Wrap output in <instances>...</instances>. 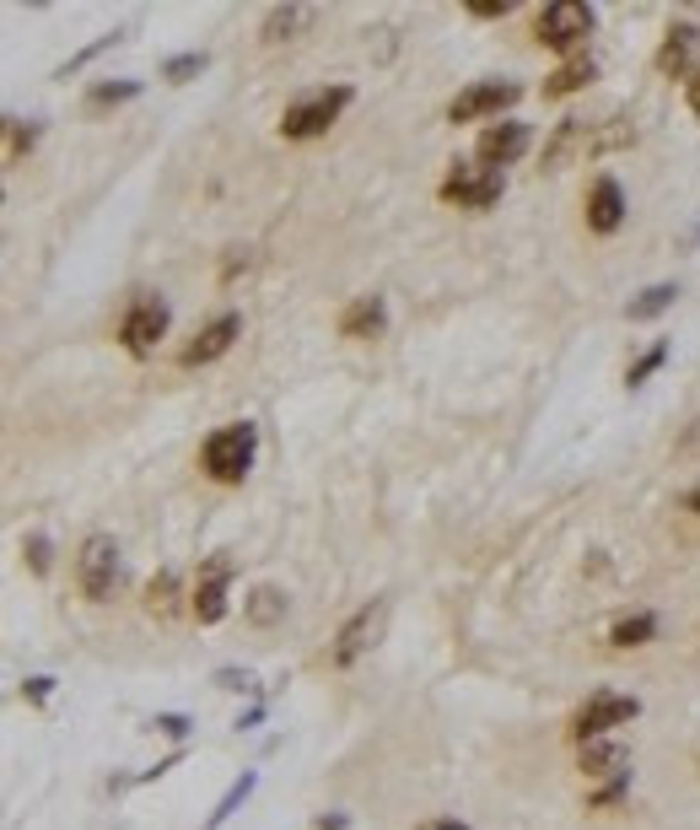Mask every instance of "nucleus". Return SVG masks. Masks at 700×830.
Listing matches in <instances>:
<instances>
[{
    "instance_id": "nucleus-33",
    "label": "nucleus",
    "mask_w": 700,
    "mask_h": 830,
    "mask_svg": "<svg viewBox=\"0 0 700 830\" xmlns=\"http://www.w3.org/2000/svg\"><path fill=\"white\" fill-rule=\"evenodd\" d=\"M625 788H630V777H615V782H604V788H598V798H593V809H609V803H619V798H625Z\"/></svg>"
},
{
    "instance_id": "nucleus-34",
    "label": "nucleus",
    "mask_w": 700,
    "mask_h": 830,
    "mask_svg": "<svg viewBox=\"0 0 700 830\" xmlns=\"http://www.w3.org/2000/svg\"><path fill=\"white\" fill-rule=\"evenodd\" d=\"M49 691H54V679L49 674H33V679H22V696L39 706V702H49Z\"/></svg>"
},
{
    "instance_id": "nucleus-26",
    "label": "nucleus",
    "mask_w": 700,
    "mask_h": 830,
    "mask_svg": "<svg viewBox=\"0 0 700 830\" xmlns=\"http://www.w3.org/2000/svg\"><path fill=\"white\" fill-rule=\"evenodd\" d=\"M668 351H673V345H668V340H658V345H652V351H647V356H641L630 373H625V388H641V383H647V377H652L662 362H668Z\"/></svg>"
},
{
    "instance_id": "nucleus-27",
    "label": "nucleus",
    "mask_w": 700,
    "mask_h": 830,
    "mask_svg": "<svg viewBox=\"0 0 700 830\" xmlns=\"http://www.w3.org/2000/svg\"><path fill=\"white\" fill-rule=\"evenodd\" d=\"M135 92H140V82H114V86H92V92H86V103H92V108H108V103H129V97H135Z\"/></svg>"
},
{
    "instance_id": "nucleus-16",
    "label": "nucleus",
    "mask_w": 700,
    "mask_h": 830,
    "mask_svg": "<svg viewBox=\"0 0 700 830\" xmlns=\"http://www.w3.org/2000/svg\"><path fill=\"white\" fill-rule=\"evenodd\" d=\"M572 157H587V120H561L555 125V141L544 146V173L566 167Z\"/></svg>"
},
{
    "instance_id": "nucleus-32",
    "label": "nucleus",
    "mask_w": 700,
    "mask_h": 830,
    "mask_svg": "<svg viewBox=\"0 0 700 830\" xmlns=\"http://www.w3.org/2000/svg\"><path fill=\"white\" fill-rule=\"evenodd\" d=\"M152 728H157V734H167V739H184V734H189V728H195V723H189V717H184V712H163V717H157V723H152Z\"/></svg>"
},
{
    "instance_id": "nucleus-12",
    "label": "nucleus",
    "mask_w": 700,
    "mask_h": 830,
    "mask_svg": "<svg viewBox=\"0 0 700 830\" xmlns=\"http://www.w3.org/2000/svg\"><path fill=\"white\" fill-rule=\"evenodd\" d=\"M227 582H232V556H210V567L200 572V588H195V615H200V625H216L227 615Z\"/></svg>"
},
{
    "instance_id": "nucleus-15",
    "label": "nucleus",
    "mask_w": 700,
    "mask_h": 830,
    "mask_svg": "<svg viewBox=\"0 0 700 830\" xmlns=\"http://www.w3.org/2000/svg\"><path fill=\"white\" fill-rule=\"evenodd\" d=\"M625 766H630V749L619 745V739H593V745H582V777H587V782H598V777H609V782H615V777H630Z\"/></svg>"
},
{
    "instance_id": "nucleus-7",
    "label": "nucleus",
    "mask_w": 700,
    "mask_h": 830,
    "mask_svg": "<svg viewBox=\"0 0 700 830\" xmlns=\"http://www.w3.org/2000/svg\"><path fill=\"white\" fill-rule=\"evenodd\" d=\"M167 319H173V313H167L163 297H152V291H146V297H135V302H129V313H124V324H119L124 351H129V356H152V345L167 334Z\"/></svg>"
},
{
    "instance_id": "nucleus-24",
    "label": "nucleus",
    "mask_w": 700,
    "mask_h": 830,
    "mask_svg": "<svg viewBox=\"0 0 700 830\" xmlns=\"http://www.w3.org/2000/svg\"><path fill=\"white\" fill-rule=\"evenodd\" d=\"M259 788V777H253V771H243V777H238V782H232V788L221 792V803H216V809H210V820H206V830H221L227 826V820H232V815H238V803H243L248 792Z\"/></svg>"
},
{
    "instance_id": "nucleus-5",
    "label": "nucleus",
    "mask_w": 700,
    "mask_h": 830,
    "mask_svg": "<svg viewBox=\"0 0 700 830\" xmlns=\"http://www.w3.org/2000/svg\"><path fill=\"white\" fill-rule=\"evenodd\" d=\"M442 200L463 210H485L501 200V173L485 163H453L442 178Z\"/></svg>"
},
{
    "instance_id": "nucleus-11",
    "label": "nucleus",
    "mask_w": 700,
    "mask_h": 830,
    "mask_svg": "<svg viewBox=\"0 0 700 830\" xmlns=\"http://www.w3.org/2000/svg\"><path fill=\"white\" fill-rule=\"evenodd\" d=\"M529 125H518V120H501V125H491L485 135H480V146H474V157L485 167H506V163H518L523 152H529Z\"/></svg>"
},
{
    "instance_id": "nucleus-31",
    "label": "nucleus",
    "mask_w": 700,
    "mask_h": 830,
    "mask_svg": "<svg viewBox=\"0 0 700 830\" xmlns=\"http://www.w3.org/2000/svg\"><path fill=\"white\" fill-rule=\"evenodd\" d=\"M108 43H119V33H108V39H97V43H86L82 54H76V60H65V65H60V76H76V71H82L86 60H92V54H103V49H108Z\"/></svg>"
},
{
    "instance_id": "nucleus-35",
    "label": "nucleus",
    "mask_w": 700,
    "mask_h": 830,
    "mask_svg": "<svg viewBox=\"0 0 700 830\" xmlns=\"http://www.w3.org/2000/svg\"><path fill=\"white\" fill-rule=\"evenodd\" d=\"M512 0H469V17H506Z\"/></svg>"
},
{
    "instance_id": "nucleus-13",
    "label": "nucleus",
    "mask_w": 700,
    "mask_h": 830,
    "mask_svg": "<svg viewBox=\"0 0 700 830\" xmlns=\"http://www.w3.org/2000/svg\"><path fill=\"white\" fill-rule=\"evenodd\" d=\"M700 49V28L696 22H679V28H668L658 43V71L662 76H685L690 71V60H696Z\"/></svg>"
},
{
    "instance_id": "nucleus-3",
    "label": "nucleus",
    "mask_w": 700,
    "mask_h": 830,
    "mask_svg": "<svg viewBox=\"0 0 700 830\" xmlns=\"http://www.w3.org/2000/svg\"><path fill=\"white\" fill-rule=\"evenodd\" d=\"M351 108V86H330V92H313V97H302V103H291L286 114H281V135L286 141H313V135H324V129L339 120Z\"/></svg>"
},
{
    "instance_id": "nucleus-28",
    "label": "nucleus",
    "mask_w": 700,
    "mask_h": 830,
    "mask_svg": "<svg viewBox=\"0 0 700 830\" xmlns=\"http://www.w3.org/2000/svg\"><path fill=\"white\" fill-rule=\"evenodd\" d=\"M22 556H28V567H33L39 578H49V567H54V550H49V540H43V535H28V540H22Z\"/></svg>"
},
{
    "instance_id": "nucleus-29",
    "label": "nucleus",
    "mask_w": 700,
    "mask_h": 830,
    "mask_svg": "<svg viewBox=\"0 0 700 830\" xmlns=\"http://www.w3.org/2000/svg\"><path fill=\"white\" fill-rule=\"evenodd\" d=\"M6 129H11V146H6V163H17L33 141H39V125H22V120H6Z\"/></svg>"
},
{
    "instance_id": "nucleus-19",
    "label": "nucleus",
    "mask_w": 700,
    "mask_h": 830,
    "mask_svg": "<svg viewBox=\"0 0 700 830\" xmlns=\"http://www.w3.org/2000/svg\"><path fill=\"white\" fill-rule=\"evenodd\" d=\"M286 593L281 588H253L248 593V604H243V615H248V625H275V621H286Z\"/></svg>"
},
{
    "instance_id": "nucleus-8",
    "label": "nucleus",
    "mask_w": 700,
    "mask_h": 830,
    "mask_svg": "<svg viewBox=\"0 0 700 830\" xmlns=\"http://www.w3.org/2000/svg\"><path fill=\"white\" fill-rule=\"evenodd\" d=\"M383 621H388V599H372V604H362L351 621L339 625V636H334V664L351 668L362 653H372V642L383 636Z\"/></svg>"
},
{
    "instance_id": "nucleus-37",
    "label": "nucleus",
    "mask_w": 700,
    "mask_h": 830,
    "mask_svg": "<svg viewBox=\"0 0 700 830\" xmlns=\"http://www.w3.org/2000/svg\"><path fill=\"white\" fill-rule=\"evenodd\" d=\"M238 270H248V249H232V259H227V264H221V281H232V276H238Z\"/></svg>"
},
{
    "instance_id": "nucleus-38",
    "label": "nucleus",
    "mask_w": 700,
    "mask_h": 830,
    "mask_svg": "<svg viewBox=\"0 0 700 830\" xmlns=\"http://www.w3.org/2000/svg\"><path fill=\"white\" fill-rule=\"evenodd\" d=\"M685 103H690V114H700V71L685 82Z\"/></svg>"
},
{
    "instance_id": "nucleus-39",
    "label": "nucleus",
    "mask_w": 700,
    "mask_h": 830,
    "mask_svg": "<svg viewBox=\"0 0 700 830\" xmlns=\"http://www.w3.org/2000/svg\"><path fill=\"white\" fill-rule=\"evenodd\" d=\"M345 826H351L345 815H324V820H318V830H345Z\"/></svg>"
},
{
    "instance_id": "nucleus-1",
    "label": "nucleus",
    "mask_w": 700,
    "mask_h": 830,
    "mask_svg": "<svg viewBox=\"0 0 700 830\" xmlns=\"http://www.w3.org/2000/svg\"><path fill=\"white\" fill-rule=\"evenodd\" d=\"M253 448H259V432H253V421H232V426H216V432L206 437L200 464H206L210 480H221V486H238L248 469H253Z\"/></svg>"
},
{
    "instance_id": "nucleus-2",
    "label": "nucleus",
    "mask_w": 700,
    "mask_h": 830,
    "mask_svg": "<svg viewBox=\"0 0 700 830\" xmlns=\"http://www.w3.org/2000/svg\"><path fill=\"white\" fill-rule=\"evenodd\" d=\"M636 717H641V702H636V696H615V691H598V696H587V702L572 712V739H577V745L609 739L615 728L636 723Z\"/></svg>"
},
{
    "instance_id": "nucleus-18",
    "label": "nucleus",
    "mask_w": 700,
    "mask_h": 830,
    "mask_svg": "<svg viewBox=\"0 0 700 830\" xmlns=\"http://www.w3.org/2000/svg\"><path fill=\"white\" fill-rule=\"evenodd\" d=\"M383 330V297H356L345 313H339V334L345 340H367Z\"/></svg>"
},
{
    "instance_id": "nucleus-25",
    "label": "nucleus",
    "mask_w": 700,
    "mask_h": 830,
    "mask_svg": "<svg viewBox=\"0 0 700 830\" xmlns=\"http://www.w3.org/2000/svg\"><path fill=\"white\" fill-rule=\"evenodd\" d=\"M146 610H152V615H163V621L178 610V578H173V572H163V578L146 582Z\"/></svg>"
},
{
    "instance_id": "nucleus-14",
    "label": "nucleus",
    "mask_w": 700,
    "mask_h": 830,
    "mask_svg": "<svg viewBox=\"0 0 700 830\" xmlns=\"http://www.w3.org/2000/svg\"><path fill=\"white\" fill-rule=\"evenodd\" d=\"M619 221H625V195H619L615 178H593V189H587V227L593 232H619Z\"/></svg>"
},
{
    "instance_id": "nucleus-36",
    "label": "nucleus",
    "mask_w": 700,
    "mask_h": 830,
    "mask_svg": "<svg viewBox=\"0 0 700 830\" xmlns=\"http://www.w3.org/2000/svg\"><path fill=\"white\" fill-rule=\"evenodd\" d=\"M216 685H221V691H248V674H243V668H221V674H216Z\"/></svg>"
},
{
    "instance_id": "nucleus-40",
    "label": "nucleus",
    "mask_w": 700,
    "mask_h": 830,
    "mask_svg": "<svg viewBox=\"0 0 700 830\" xmlns=\"http://www.w3.org/2000/svg\"><path fill=\"white\" fill-rule=\"evenodd\" d=\"M420 830H469V826H458V820H431V826H420Z\"/></svg>"
},
{
    "instance_id": "nucleus-41",
    "label": "nucleus",
    "mask_w": 700,
    "mask_h": 830,
    "mask_svg": "<svg viewBox=\"0 0 700 830\" xmlns=\"http://www.w3.org/2000/svg\"><path fill=\"white\" fill-rule=\"evenodd\" d=\"M685 507H690V512H696V518H700V486H696V491H690V497H685Z\"/></svg>"
},
{
    "instance_id": "nucleus-10",
    "label": "nucleus",
    "mask_w": 700,
    "mask_h": 830,
    "mask_svg": "<svg viewBox=\"0 0 700 830\" xmlns=\"http://www.w3.org/2000/svg\"><path fill=\"white\" fill-rule=\"evenodd\" d=\"M238 334H243V319H238V313H221V319H210L206 330H200L189 345H184V351H178V367H206V362H216V356H227Z\"/></svg>"
},
{
    "instance_id": "nucleus-30",
    "label": "nucleus",
    "mask_w": 700,
    "mask_h": 830,
    "mask_svg": "<svg viewBox=\"0 0 700 830\" xmlns=\"http://www.w3.org/2000/svg\"><path fill=\"white\" fill-rule=\"evenodd\" d=\"M195 71H206V54H173L163 65V82H184V76H195Z\"/></svg>"
},
{
    "instance_id": "nucleus-6",
    "label": "nucleus",
    "mask_w": 700,
    "mask_h": 830,
    "mask_svg": "<svg viewBox=\"0 0 700 830\" xmlns=\"http://www.w3.org/2000/svg\"><path fill=\"white\" fill-rule=\"evenodd\" d=\"M76 578H82V593L92 599V604L114 599V588H119V544L108 540V535H92V540L82 544Z\"/></svg>"
},
{
    "instance_id": "nucleus-23",
    "label": "nucleus",
    "mask_w": 700,
    "mask_h": 830,
    "mask_svg": "<svg viewBox=\"0 0 700 830\" xmlns=\"http://www.w3.org/2000/svg\"><path fill=\"white\" fill-rule=\"evenodd\" d=\"M652 636H658V615H625V621L609 631V647L630 653V647H647Z\"/></svg>"
},
{
    "instance_id": "nucleus-17",
    "label": "nucleus",
    "mask_w": 700,
    "mask_h": 830,
    "mask_svg": "<svg viewBox=\"0 0 700 830\" xmlns=\"http://www.w3.org/2000/svg\"><path fill=\"white\" fill-rule=\"evenodd\" d=\"M625 146H636V125L630 120H598V125H587V157H609V152H625Z\"/></svg>"
},
{
    "instance_id": "nucleus-21",
    "label": "nucleus",
    "mask_w": 700,
    "mask_h": 830,
    "mask_svg": "<svg viewBox=\"0 0 700 830\" xmlns=\"http://www.w3.org/2000/svg\"><path fill=\"white\" fill-rule=\"evenodd\" d=\"M307 17H313L307 6H270V11H264V28H259V39H264V43H286L291 33L307 22Z\"/></svg>"
},
{
    "instance_id": "nucleus-22",
    "label": "nucleus",
    "mask_w": 700,
    "mask_h": 830,
    "mask_svg": "<svg viewBox=\"0 0 700 830\" xmlns=\"http://www.w3.org/2000/svg\"><path fill=\"white\" fill-rule=\"evenodd\" d=\"M673 297H679V287H673V281H658V287H647L630 308H625V319H630V324H647V319H658V313L673 308Z\"/></svg>"
},
{
    "instance_id": "nucleus-20",
    "label": "nucleus",
    "mask_w": 700,
    "mask_h": 830,
    "mask_svg": "<svg viewBox=\"0 0 700 830\" xmlns=\"http://www.w3.org/2000/svg\"><path fill=\"white\" fill-rule=\"evenodd\" d=\"M593 82V60H566L561 71H550L544 76V97H572V92H582V86Z\"/></svg>"
},
{
    "instance_id": "nucleus-9",
    "label": "nucleus",
    "mask_w": 700,
    "mask_h": 830,
    "mask_svg": "<svg viewBox=\"0 0 700 830\" xmlns=\"http://www.w3.org/2000/svg\"><path fill=\"white\" fill-rule=\"evenodd\" d=\"M518 97H523V86L518 82H480V86H469V92H458L453 103H448V120H453V125H474V120H485V114L512 108Z\"/></svg>"
},
{
    "instance_id": "nucleus-4",
    "label": "nucleus",
    "mask_w": 700,
    "mask_h": 830,
    "mask_svg": "<svg viewBox=\"0 0 700 830\" xmlns=\"http://www.w3.org/2000/svg\"><path fill=\"white\" fill-rule=\"evenodd\" d=\"M534 33L544 49H577V43H587V33H593V6H587V0H550V6L539 11Z\"/></svg>"
}]
</instances>
